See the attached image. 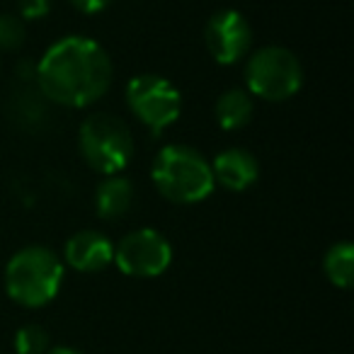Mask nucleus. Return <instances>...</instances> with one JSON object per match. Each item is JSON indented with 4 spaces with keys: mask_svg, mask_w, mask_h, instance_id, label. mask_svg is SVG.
<instances>
[{
    "mask_svg": "<svg viewBox=\"0 0 354 354\" xmlns=\"http://www.w3.org/2000/svg\"><path fill=\"white\" fill-rule=\"evenodd\" d=\"M112 75V61L100 41L68 35L54 41L37 61L35 85L51 104L80 109L107 93Z\"/></svg>",
    "mask_w": 354,
    "mask_h": 354,
    "instance_id": "1",
    "label": "nucleus"
},
{
    "mask_svg": "<svg viewBox=\"0 0 354 354\" xmlns=\"http://www.w3.org/2000/svg\"><path fill=\"white\" fill-rule=\"evenodd\" d=\"M156 189L172 204H197L214 192L212 162L187 143H167L156 153L151 165Z\"/></svg>",
    "mask_w": 354,
    "mask_h": 354,
    "instance_id": "2",
    "label": "nucleus"
},
{
    "mask_svg": "<svg viewBox=\"0 0 354 354\" xmlns=\"http://www.w3.org/2000/svg\"><path fill=\"white\" fill-rule=\"evenodd\" d=\"M64 260L51 248H20L6 265V291L22 308H41L59 296Z\"/></svg>",
    "mask_w": 354,
    "mask_h": 354,
    "instance_id": "3",
    "label": "nucleus"
},
{
    "mask_svg": "<svg viewBox=\"0 0 354 354\" xmlns=\"http://www.w3.org/2000/svg\"><path fill=\"white\" fill-rule=\"evenodd\" d=\"M245 85L252 97L265 102H284L304 85V66L291 49L279 44L260 46L248 54Z\"/></svg>",
    "mask_w": 354,
    "mask_h": 354,
    "instance_id": "4",
    "label": "nucleus"
},
{
    "mask_svg": "<svg viewBox=\"0 0 354 354\" xmlns=\"http://www.w3.org/2000/svg\"><path fill=\"white\" fill-rule=\"evenodd\" d=\"M78 148L83 160L100 175H117L133 156V133L124 119L100 112L80 124Z\"/></svg>",
    "mask_w": 354,
    "mask_h": 354,
    "instance_id": "5",
    "label": "nucleus"
},
{
    "mask_svg": "<svg viewBox=\"0 0 354 354\" xmlns=\"http://www.w3.org/2000/svg\"><path fill=\"white\" fill-rule=\"evenodd\" d=\"M124 97L133 119H138L153 136H160L165 129H170L183 112L180 90L158 73L133 75L127 83Z\"/></svg>",
    "mask_w": 354,
    "mask_h": 354,
    "instance_id": "6",
    "label": "nucleus"
},
{
    "mask_svg": "<svg viewBox=\"0 0 354 354\" xmlns=\"http://www.w3.org/2000/svg\"><path fill=\"white\" fill-rule=\"evenodd\" d=\"M114 265L136 279L160 277L172 262V245L156 228H136L114 245Z\"/></svg>",
    "mask_w": 354,
    "mask_h": 354,
    "instance_id": "7",
    "label": "nucleus"
},
{
    "mask_svg": "<svg viewBox=\"0 0 354 354\" xmlns=\"http://www.w3.org/2000/svg\"><path fill=\"white\" fill-rule=\"evenodd\" d=\"M204 44L216 64L233 66L250 54L252 27L243 12L218 10L204 27Z\"/></svg>",
    "mask_w": 354,
    "mask_h": 354,
    "instance_id": "8",
    "label": "nucleus"
},
{
    "mask_svg": "<svg viewBox=\"0 0 354 354\" xmlns=\"http://www.w3.org/2000/svg\"><path fill=\"white\" fill-rule=\"evenodd\" d=\"M64 260L75 272H85V274H95L102 272L112 265L114 260V245L104 233L85 228L78 231L66 241L64 245Z\"/></svg>",
    "mask_w": 354,
    "mask_h": 354,
    "instance_id": "9",
    "label": "nucleus"
},
{
    "mask_svg": "<svg viewBox=\"0 0 354 354\" xmlns=\"http://www.w3.org/2000/svg\"><path fill=\"white\" fill-rule=\"evenodd\" d=\"M209 162H212L214 183H218L228 192H245L260 177V162L255 153L241 146L226 148Z\"/></svg>",
    "mask_w": 354,
    "mask_h": 354,
    "instance_id": "10",
    "label": "nucleus"
},
{
    "mask_svg": "<svg viewBox=\"0 0 354 354\" xmlns=\"http://www.w3.org/2000/svg\"><path fill=\"white\" fill-rule=\"evenodd\" d=\"M136 199L133 183L124 175H104V180L95 189V212L104 221H117L127 216Z\"/></svg>",
    "mask_w": 354,
    "mask_h": 354,
    "instance_id": "11",
    "label": "nucleus"
},
{
    "mask_svg": "<svg viewBox=\"0 0 354 354\" xmlns=\"http://www.w3.org/2000/svg\"><path fill=\"white\" fill-rule=\"evenodd\" d=\"M252 114H255V102H252V95L245 88L226 90V93L218 95L216 104H214L216 124L226 131L245 129L250 124Z\"/></svg>",
    "mask_w": 354,
    "mask_h": 354,
    "instance_id": "12",
    "label": "nucleus"
},
{
    "mask_svg": "<svg viewBox=\"0 0 354 354\" xmlns=\"http://www.w3.org/2000/svg\"><path fill=\"white\" fill-rule=\"evenodd\" d=\"M323 272L328 281L337 289H349L354 284V245L339 241L328 248L323 257Z\"/></svg>",
    "mask_w": 354,
    "mask_h": 354,
    "instance_id": "13",
    "label": "nucleus"
},
{
    "mask_svg": "<svg viewBox=\"0 0 354 354\" xmlns=\"http://www.w3.org/2000/svg\"><path fill=\"white\" fill-rule=\"evenodd\" d=\"M51 347L49 333L41 325L30 323L22 325L15 335V352L17 354H46Z\"/></svg>",
    "mask_w": 354,
    "mask_h": 354,
    "instance_id": "14",
    "label": "nucleus"
},
{
    "mask_svg": "<svg viewBox=\"0 0 354 354\" xmlns=\"http://www.w3.org/2000/svg\"><path fill=\"white\" fill-rule=\"evenodd\" d=\"M27 27L25 20L17 15H0V51H17L25 46Z\"/></svg>",
    "mask_w": 354,
    "mask_h": 354,
    "instance_id": "15",
    "label": "nucleus"
},
{
    "mask_svg": "<svg viewBox=\"0 0 354 354\" xmlns=\"http://www.w3.org/2000/svg\"><path fill=\"white\" fill-rule=\"evenodd\" d=\"M51 12V0H17V17L25 22L41 20Z\"/></svg>",
    "mask_w": 354,
    "mask_h": 354,
    "instance_id": "16",
    "label": "nucleus"
},
{
    "mask_svg": "<svg viewBox=\"0 0 354 354\" xmlns=\"http://www.w3.org/2000/svg\"><path fill=\"white\" fill-rule=\"evenodd\" d=\"M73 10L83 12V15H97V12L107 10L112 0H68Z\"/></svg>",
    "mask_w": 354,
    "mask_h": 354,
    "instance_id": "17",
    "label": "nucleus"
},
{
    "mask_svg": "<svg viewBox=\"0 0 354 354\" xmlns=\"http://www.w3.org/2000/svg\"><path fill=\"white\" fill-rule=\"evenodd\" d=\"M46 354H83V352L75 349V347H68V344H61V347H49V352Z\"/></svg>",
    "mask_w": 354,
    "mask_h": 354,
    "instance_id": "18",
    "label": "nucleus"
}]
</instances>
